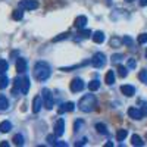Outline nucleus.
Instances as JSON below:
<instances>
[{
	"label": "nucleus",
	"mask_w": 147,
	"mask_h": 147,
	"mask_svg": "<svg viewBox=\"0 0 147 147\" xmlns=\"http://www.w3.org/2000/svg\"><path fill=\"white\" fill-rule=\"evenodd\" d=\"M91 65L94 68H103L106 65V56L102 52H97L94 53V56L91 57Z\"/></svg>",
	"instance_id": "obj_4"
},
{
	"label": "nucleus",
	"mask_w": 147,
	"mask_h": 147,
	"mask_svg": "<svg viewBox=\"0 0 147 147\" xmlns=\"http://www.w3.org/2000/svg\"><path fill=\"white\" fill-rule=\"evenodd\" d=\"M12 141H13L15 146H22L24 144V137L21 136V134H16V136L12 138Z\"/></svg>",
	"instance_id": "obj_26"
},
{
	"label": "nucleus",
	"mask_w": 147,
	"mask_h": 147,
	"mask_svg": "<svg viewBox=\"0 0 147 147\" xmlns=\"http://www.w3.org/2000/svg\"><path fill=\"white\" fill-rule=\"evenodd\" d=\"M69 35H71V32L68 31V32H62V34H59L57 37H55L53 38V43H56V41H62V40H66V38H69Z\"/></svg>",
	"instance_id": "obj_25"
},
{
	"label": "nucleus",
	"mask_w": 147,
	"mask_h": 147,
	"mask_svg": "<svg viewBox=\"0 0 147 147\" xmlns=\"http://www.w3.org/2000/svg\"><path fill=\"white\" fill-rule=\"evenodd\" d=\"M112 146H113V143H110V141H109V143H106V147H112Z\"/></svg>",
	"instance_id": "obj_44"
},
{
	"label": "nucleus",
	"mask_w": 147,
	"mask_h": 147,
	"mask_svg": "<svg viewBox=\"0 0 147 147\" xmlns=\"http://www.w3.org/2000/svg\"><path fill=\"white\" fill-rule=\"evenodd\" d=\"M80 35L82 37V38H88V37L93 35V34H91L90 30H84V28H82V30H80Z\"/></svg>",
	"instance_id": "obj_31"
},
{
	"label": "nucleus",
	"mask_w": 147,
	"mask_h": 147,
	"mask_svg": "<svg viewBox=\"0 0 147 147\" xmlns=\"http://www.w3.org/2000/svg\"><path fill=\"white\" fill-rule=\"evenodd\" d=\"M63 132H65V121L60 118V119L56 121V124H55V136L56 137H62Z\"/></svg>",
	"instance_id": "obj_7"
},
{
	"label": "nucleus",
	"mask_w": 147,
	"mask_h": 147,
	"mask_svg": "<svg viewBox=\"0 0 147 147\" xmlns=\"http://www.w3.org/2000/svg\"><path fill=\"white\" fill-rule=\"evenodd\" d=\"M84 127V121H81V119H77L75 121V125H74V131H80V128H82Z\"/></svg>",
	"instance_id": "obj_32"
},
{
	"label": "nucleus",
	"mask_w": 147,
	"mask_h": 147,
	"mask_svg": "<svg viewBox=\"0 0 147 147\" xmlns=\"http://www.w3.org/2000/svg\"><path fill=\"white\" fill-rule=\"evenodd\" d=\"M105 81H106L107 85H112L115 82V72L113 71H107L106 77H105Z\"/></svg>",
	"instance_id": "obj_18"
},
{
	"label": "nucleus",
	"mask_w": 147,
	"mask_h": 147,
	"mask_svg": "<svg viewBox=\"0 0 147 147\" xmlns=\"http://www.w3.org/2000/svg\"><path fill=\"white\" fill-rule=\"evenodd\" d=\"M85 24H87V16L81 15V16H78V18L75 19V22H74V27L78 28V30H82V28L85 27Z\"/></svg>",
	"instance_id": "obj_12"
},
{
	"label": "nucleus",
	"mask_w": 147,
	"mask_h": 147,
	"mask_svg": "<svg viewBox=\"0 0 147 147\" xmlns=\"http://www.w3.org/2000/svg\"><path fill=\"white\" fill-rule=\"evenodd\" d=\"M140 5L141 6H147V0H140Z\"/></svg>",
	"instance_id": "obj_43"
},
{
	"label": "nucleus",
	"mask_w": 147,
	"mask_h": 147,
	"mask_svg": "<svg viewBox=\"0 0 147 147\" xmlns=\"http://www.w3.org/2000/svg\"><path fill=\"white\" fill-rule=\"evenodd\" d=\"M138 78L143 81V82H147V71H141L138 74Z\"/></svg>",
	"instance_id": "obj_34"
},
{
	"label": "nucleus",
	"mask_w": 147,
	"mask_h": 147,
	"mask_svg": "<svg viewBox=\"0 0 147 147\" xmlns=\"http://www.w3.org/2000/svg\"><path fill=\"white\" fill-rule=\"evenodd\" d=\"M9 107V100L3 94H0V110H6Z\"/></svg>",
	"instance_id": "obj_21"
},
{
	"label": "nucleus",
	"mask_w": 147,
	"mask_h": 147,
	"mask_svg": "<svg viewBox=\"0 0 147 147\" xmlns=\"http://www.w3.org/2000/svg\"><path fill=\"white\" fill-rule=\"evenodd\" d=\"M128 68H129V69L136 68V60H134V59H129V60H128Z\"/></svg>",
	"instance_id": "obj_38"
},
{
	"label": "nucleus",
	"mask_w": 147,
	"mask_h": 147,
	"mask_svg": "<svg viewBox=\"0 0 147 147\" xmlns=\"http://www.w3.org/2000/svg\"><path fill=\"white\" fill-rule=\"evenodd\" d=\"M105 34L102 32V31H96L94 34H93V41L94 43H97V44H100V43H103L105 41Z\"/></svg>",
	"instance_id": "obj_15"
},
{
	"label": "nucleus",
	"mask_w": 147,
	"mask_h": 147,
	"mask_svg": "<svg viewBox=\"0 0 147 147\" xmlns=\"http://www.w3.org/2000/svg\"><path fill=\"white\" fill-rule=\"evenodd\" d=\"M56 147H68V143H63V141H56Z\"/></svg>",
	"instance_id": "obj_39"
},
{
	"label": "nucleus",
	"mask_w": 147,
	"mask_h": 147,
	"mask_svg": "<svg viewBox=\"0 0 147 147\" xmlns=\"http://www.w3.org/2000/svg\"><path fill=\"white\" fill-rule=\"evenodd\" d=\"M127 136H128V131H127V129H119V131L116 132V140H118V141H124V140L127 138Z\"/></svg>",
	"instance_id": "obj_22"
},
{
	"label": "nucleus",
	"mask_w": 147,
	"mask_h": 147,
	"mask_svg": "<svg viewBox=\"0 0 147 147\" xmlns=\"http://www.w3.org/2000/svg\"><path fill=\"white\" fill-rule=\"evenodd\" d=\"M71 91L72 93H80V91H82V88H84V81L81 80V78H75V80H72L71 81Z\"/></svg>",
	"instance_id": "obj_6"
},
{
	"label": "nucleus",
	"mask_w": 147,
	"mask_h": 147,
	"mask_svg": "<svg viewBox=\"0 0 147 147\" xmlns=\"http://www.w3.org/2000/svg\"><path fill=\"white\" fill-rule=\"evenodd\" d=\"M131 144H132V146H138V147H141V146H144V141L141 140V137H140V136L134 134V136L131 137Z\"/></svg>",
	"instance_id": "obj_19"
},
{
	"label": "nucleus",
	"mask_w": 147,
	"mask_h": 147,
	"mask_svg": "<svg viewBox=\"0 0 147 147\" xmlns=\"http://www.w3.org/2000/svg\"><path fill=\"white\" fill-rule=\"evenodd\" d=\"M16 71L19 72V74H22V72H25L27 71V62H25V59H18L16 60Z\"/></svg>",
	"instance_id": "obj_14"
},
{
	"label": "nucleus",
	"mask_w": 147,
	"mask_h": 147,
	"mask_svg": "<svg viewBox=\"0 0 147 147\" xmlns=\"http://www.w3.org/2000/svg\"><path fill=\"white\" fill-rule=\"evenodd\" d=\"M7 85H9V78L5 75V74H0V88L5 90Z\"/></svg>",
	"instance_id": "obj_20"
},
{
	"label": "nucleus",
	"mask_w": 147,
	"mask_h": 147,
	"mask_svg": "<svg viewBox=\"0 0 147 147\" xmlns=\"http://www.w3.org/2000/svg\"><path fill=\"white\" fill-rule=\"evenodd\" d=\"M7 69H9V63L5 59H0V74H5Z\"/></svg>",
	"instance_id": "obj_27"
},
{
	"label": "nucleus",
	"mask_w": 147,
	"mask_h": 147,
	"mask_svg": "<svg viewBox=\"0 0 147 147\" xmlns=\"http://www.w3.org/2000/svg\"><path fill=\"white\" fill-rule=\"evenodd\" d=\"M0 147H9V143L7 141H2L0 143Z\"/></svg>",
	"instance_id": "obj_42"
},
{
	"label": "nucleus",
	"mask_w": 147,
	"mask_h": 147,
	"mask_svg": "<svg viewBox=\"0 0 147 147\" xmlns=\"http://www.w3.org/2000/svg\"><path fill=\"white\" fill-rule=\"evenodd\" d=\"M50 66H49V63L43 62V60H40V62H37L34 65V78L37 81H46L49 77H50Z\"/></svg>",
	"instance_id": "obj_1"
},
{
	"label": "nucleus",
	"mask_w": 147,
	"mask_h": 147,
	"mask_svg": "<svg viewBox=\"0 0 147 147\" xmlns=\"http://www.w3.org/2000/svg\"><path fill=\"white\" fill-rule=\"evenodd\" d=\"M138 43H140V44H146V43H147V34H146V32L138 35Z\"/></svg>",
	"instance_id": "obj_33"
},
{
	"label": "nucleus",
	"mask_w": 147,
	"mask_h": 147,
	"mask_svg": "<svg viewBox=\"0 0 147 147\" xmlns=\"http://www.w3.org/2000/svg\"><path fill=\"white\" fill-rule=\"evenodd\" d=\"M28 90H30V78H28V77H24V78H22L21 94H28Z\"/></svg>",
	"instance_id": "obj_16"
},
{
	"label": "nucleus",
	"mask_w": 147,
	"mask_h": 147,
	"mask_svg": "<svg viewBox=\"0 0 147 147\" xmlns=\"http://www.w3.org/2000/svg\"><path fill=\"white\" fill-rule=\"evenodd\" d=\"M96 106H97V100L94 94H85L80 100V110H82L85 113H90L93 110H96Z\"/></svg>",
	"instance_id": "obj_2"
},
{
	"label": "nucleus",
	"mask_w": 147,
	"mask_h": 147,
	"mask_svg": "<svg viewBox=\"0 0 147 147\" xmlns=\"http://www.w3.org/2000/svg\"><path fill=\"white\" fill-rule=\"evenodd\" d=\"M141 113H143V116H147V103H143L141 105Z\"/></svg>",
	"instance_id": "obj_37"
},
{
	"label": "nucleus",
	"mask_w": 147,
	"mask_h": 147,
	"mask_svg": "<svg viewBox=\"0 0 147 147\" xmlns=\"http://www.w3.org/2000/svg\"><path fill=\"white\" fill-rule=\"evenodd\" d=\"M12 18L15 21H21L24 18V9H18V10H13V13H12Z\"/></svg>",
	"instance_id": "obj_24"
},
{
	"label": "nucleus",
	"mask_w": 147,
	"mask_h": 147,
	"mask_svg": "<svg viewBox=\"0 0 147 147\" xmlns=\"http://www.w3.org/2000/svg\"><path fill=\"white\" fill-rule=\"evenodd\" d=\"M74 109H75V105H74L72 102H68V103H63L62 106H60L57 112H59V115H62L63 112H72Z\"/></svg>",
	"instance_id": "obj_10"
},
{
	"label": "nucleus",
	"mask_w": 147,
	"mask_h": 147,
	"mask_svg": "<svg viewBox=\"0 0 147 147\" xmlns=\"http://www.w3.org/2000/svg\"><path fill=\"white\" fill-rule=\"evenodd\" d=\"M119 44H121L119 38H112V40H110V46H112V47H118Z\"/></svg>",
	"instance_id": "obj_36"
},
{
	"label": "nucleus",
	"mask_w": 147,
	"mask_h": 147,
	"mask_svg": "<svg viewBox=\"0 0 147 147\" xmlns=\"http://www.w3.org/2000/svg\"><path fill=\"white\" fill-rule=\"evenodd\" d=\"M85 143H87V138H82L81 141H77V143H75V146H84Z\"/></svg>",
	"instance_id": "obj_41"
},
{
	"label": "nucleus",
	"mask_w": 147,
	"mask_h": 147,
	"mask_svg": "<svg viewBox=\"0 0 147 147\" xmlns=\"http://www.w3.org/2000/svg\"><path fill=\"white\" fill-rule=\"evenodd\" d=\"M128 115H129V118L136 119V121H138V119H141V118H143L141 110H140V109H137V107H129V109H128Z\"/></svg>",
	"instance_id": "obj_9"
},
{
	"label": "nucleus",
	"mask_w": 147,
	"mask_h": 147,
	"mask_svg": "<svg viewBox=\"0 0 147 147\" xmlns=\"http://www.w3.org/2000/svg\"><path fill=\"white\" fill-rule=\"evenodd\" d=\"M43 107V99L40 96H35L34 100H32V112L34 113H38Z\"/></svg>",
	"instance_id": "obj_8"
},
{
	"label": "nucleus",
	"mask_w": 147,
	"mask_h": 147,
	"mask_svg": "<svg viewBox=\"0 0 147 147\" xmlns=\"http://www.w3.org/2000/svg\"><path fill=\"white\" fill-rule=\"evenodd\" d=\"M19 7L24 9V10H34V9L38 7V2H37V0H21Z\"/></svg>",
	"instance_id": "obj_5"
},
{
	"label": "nucleus",
	"mask_w": 147,
	"mask_h": 147,
	"mask_svg": "<svg viewBox=\"0 0 147 147\" xmlns=\"http://www.w3.org/2000/svg\"><path fill=\"white\" fill-rule=\"evenodd\" d=\"M96 129H97V132H99V134H107V128H106L105 124H97L96 125Z\"/></svg>",
	"instance_id": "obj_28"
},
{
	"label": "nucleus",
	"mask_w": 147,
	"mask_h": 147,
	"mask_svg": "<svg viewBox=\"0 0 147 147\" xmlns=\"http://www.w3.org/2000/svg\"><path fill=\"white\" fill-rule=\"evenodd\" d=\"M121 91H122V94L127 96V97H132L134 94H136V88H134L132 85H122Z\"/></svg>",
	"instance_id": "obj_11"
},
{
	"label": "nucleus",
	"mask_w": 147,
	"mask_h": 147,
	"mask_svg": "<svg viewBox=\"0 0 147 147\" xmlns=\"http://www.w3.org/2000/svg\"><path fill=\"white\" fill-rule=\"evenodd\" d=\"M122 57H124L122 55H113L112 56V62L113 63H118V62H121V60H122Z\"/></svg>",
	"instance_id": "obj_35"
},
{
	"label": "nucleus",
	"mask_w": 147,
	"mask_h": 147,
	"mask_svg": "<svg viewBox=\"0 0 147 147\" xmlns=\"http://www.w3.org/2000/svg\"><path fill=\"white\" fill-rule=\"evenodd\" d=\"M12 129V124L9 121H3L2 124H0V132H3V134H6V132H9Z\"/></svg>",
	"instance_id": "obj_17"
},
{
	"label": "nucleus",
	"mask_w": 147,
	"mask_h": 147,
	"mask_svg": "<svg viewBox=\"0 0 147 147\" xmlns=\"http://www.w3.org/2000/svg\"><path fill=\"white\" fill-rule=\"evenodd\" d=\"M47 143H49V146H56V136L55 134H50V136H47Z\"/></svg>",
	"instance_id": "obj_30"
},
{
	"label": "nucleus",
	"mask_w": 147,
	"mask_h": 147,
	"mask_svg": "<svg viewBox=\"0 0 147 147\" xmlns=\"http://www.w3.org/2000/svg\"><path fill=\"white\" fill-rule=\"evenodd\" d=\"M88 88H90V91L99 90V88H100V81H99V80H93V81L88 84Z\"/></svg>",
	"instance_id": "obj_23"
},
{
	"label": "nucleus",
	"mask_w": 147,
	"mask_h": 147,
	"mask_svg": "<svg viewBox=\"0 0 147 147\" xmlns=\"http://www.w3.org/2000/svg\"><path fill=\"white\" fill-rule=\"evenodd\" d=\"M146 57H147V50H146Z\"/></svg>",
	"instance_id": "obj_46"
},
{
	"label": "nucleus",
	"mask_w": 147,
	"mask_h": 147,
	"mask_svg": "<svg viewBox=\"0 0 147 147\" xmlns=\"http://www.w3.org/2000/svg\"><path fill=\"white\" fill-rule=\"evenodd\" d=\"M118 74H119V77H122V78H125L127 75H128V71H127V68L125 66H118Z\"/></svg>",
	"instance_id": "obj_29"
},
{
	"label": "nucleus",
	"mask_w": 147,
	"mask_h": 147,
	"mask_svg": "<svg viewBox=\"0 0 147 147\" xmlns=\"http://www.w3.org/2000/svg\"><path fill=\"white\" fill-rule=\"evenodd\" d=\"M21 88H22V80L18 77V78H15L13 80V88H12V94H18V93H21Z\"/></svg>",
	"instance_id": "obj_13"
},
{
	"label": "nucleus",
	"mask_w": 147,
	"mask_h": 147,
	"mask_svg": "<svg viewBox=\"0 0 147 147\" xmlns=\"http://www.w3.org/2000/svg\"><path fill=\"white\" fill-rule=\"evenodd\" d=\"M124 43L128 44V46H131V44H132V40L129 38V37H125V38H124Z\"/></svg>",
	"instance_id": "obj_40"
},
{
	"label": "nucleus",
	"mask_w": 147,
	"mask_h": 147,
	"mask_svg": "<svg viewBox=\"0 0 147 147\" xmlns=\"http://www.w3.org/2000/svg\"><path fill=\"white\" fill-rule=\"evenodd\" d=\"M41 99H43V106L46 107V109H53V106H55V100H53V96H52V93H50V90H47V88H44L43 91H41Z\"/></svg>",
	"instance_id": "obj_3"
},
{
	"label": "nucleus",
	"mask_w": 147,
	"mask_h": 147,
	"mask_svg": "<svg viewBox=\"0 0 147 147\" xmlns=\"http://www.w3.org/2000/svg\"><path fill=\"white\" fill-rule=\"evenodd\" d=\"M125 2H128V3H129V2H134V0H125Z\"/></svg>",
	"instance_id": "obj_45"
}]
</instances>
